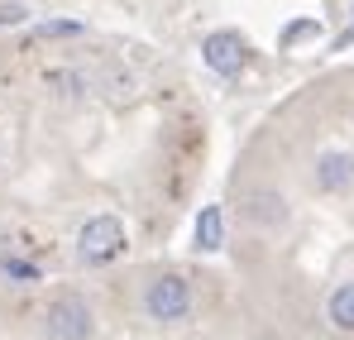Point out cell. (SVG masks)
I'll return each instance as SVG.
<instances>
[{
  "label": "cell",
  "mask_w": 354,
  "mask_h": 340,
  "mask_svg": "<svg viewBox=\"0 0 354 340\" xmlns=\"http://www.w3.org/2000/svg\"><path fill=\"white\" fill-rule=\"evenodd\" d=\"M44 336L48 340H91L96 336V316L82 297H58L44 312Z\"/></svg>",
  "instance_id": "obj_1"
},
{
  "label": "cell",
  "mask_w": 354,
  "mask_h": 340,
  "mask_svg": "<svg viewBox=\"0 0 354 340\" xmlns=\"http://www.w3.org/2000/svg\"><path fill=\"white\" fill-rule=\"evenodd\" d=\"M144 312H149V321H182L192 312V287H187V278H177V274L153 278V283L144 287Z\"/></svg>",
  "instance_id": "obj_2"
},
{
  "label": "cell",
  "mask_w": 354,
  "mask_h": 340,
  "mask_svg": "<svg viewBox=\"0 0 354 340\" xmlns=\"http://www.w3.org/2000/svg\"><path fill=\"white\" fill-rule=\"evenodd\" d=\"M120 249H124V226H120L115 216H91L82 226V235H77L82 264H111Z\"/></svg>",
  "instance_id": "obj_3"
},
{
  "label": "cell",
  "mask_w": 354,
  "mask_h": 340,
  "mask_svg": "<svg viewBox=\"0 0 354 340\" xmlns=\"http://www.w3.org/2000/svg\"><path fill=\"white\" fill-rule=\"evenodd\" d=\"M201 57H206L211 72L235 77L239 67H244V39H239V34H211V39L201 44Z\"/></svg>",
  "instance_id": "obj_4"
},
{
  "label": "cell",
  "mask_w": 354,
  "mask_h": 340,
  "mask_svg": "<svg viewBox=\"0 0 354 340\" xmlns=\"http://www.w3.org/2000/svg\"><path fill=\"white\" fill-rule=\"evenodd\" d=\"M316 182H321L326 192H345V187L354 182V159L340 154V149L321 154V159H316Z\"/></svg>",
  "instance_id": "obj_5"
},
{
  "label": "cell",
  "mask_w": 354,
  "mask_h": 340,
  "mask_svg": "<svg viewBox=\"0 0 354 340\" xmlns=\"http://www.w3.org/2000/svg\"><path fill=\"white\" fill-rule=\"evenodd\" d=\"M221 244H225V216H221V206H201V216H196V249L216 254Z\"/></svg>",
  "instance_id": "obj_6"
},
{
  "label": "cell",
  "mask_w": 354,
  "mask_h": 340,
  "mask_svg": "<svg viewBox=\"0 0 354 340\" xmlns=\"http://www.w3.org/2000/svg\"><path fill=\"white\" fill-rule=\"evenodd\" d=\"M249 216H254L259 226H283V221H288V202H283L278 192H254V197H249Z\"/></svg>",
  "instance_id": "obj_7"
},
{
  "label": "cell",
  "mask_w": 354,
  "mask_h": 340,
  "mask_svg": "<svg viewBox=\"0 0 354 340\" xmlns=\"http://www.w3.org/2000/svg\"><path fill=\"white\" fill-rule=\"evenodd\" d=\"M330 326H340V331H354V278L350 283H340L330 292Z\"/></svg>",
  "instance_id": "obj_8"
},
{
  "label": "cell",
  "mask_w": 354,
  "mask_h": 340,
  "mask_svg": "<svg viewBox=\"0 0 354 340\" xmlns=\"http://www.w3.org/2000/svg\"><path fill=\"white\" fill-rule=\"evenodd\" d=\"M39 34H44V39H72V34H82V24H72V19H53V24H44Z\"/></svg>",
  "instance_id": "obj_9"
},
{
  "label": "cell",
  "mask_w": 354,
  "mask_h": 340,
  "mask_svg": "<svg viewBox=\"0 0 354 340\" xmlns=\"http://www.w3.org/2000/svg\"><path fill=\"white\" fill-rule=\"evenodd\" d=\"M24 19V5H0V24H19Z\"/></svg>",
  "instance_id": "obj_10"
},
{
  "label": "cell",
  "mask_w": 354,
  "mask_h": 340,
  "mask_svg": "<svg viewBox=\"0 0 354 340\" xmlns=\"http://www.w3.org/2000/svg\"><path fill=\"white\" fill-rule=\"evenodd\" d=\"M5 274H15V278H34V269L19 264V259H5Z\"/></svg>",
  "instance_id": "obj_11"
}]
</instances>
